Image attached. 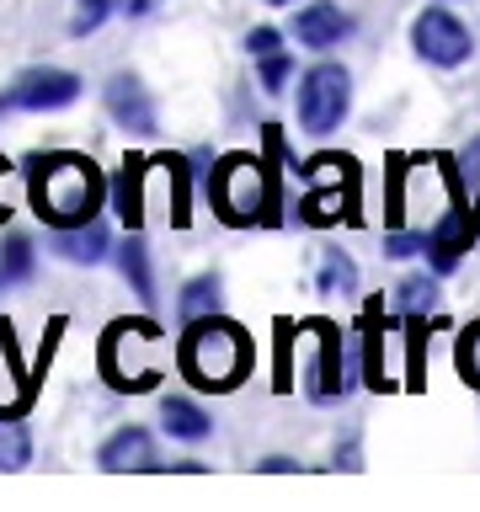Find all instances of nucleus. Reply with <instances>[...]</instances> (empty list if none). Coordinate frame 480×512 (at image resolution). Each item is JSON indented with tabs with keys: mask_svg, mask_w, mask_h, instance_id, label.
Instances as JSON below:
<instances>
[{
	"mask_svg": "<svg viewBox=\"0 0 480 512\" xmlns=\"http://www.w3.org/2000/svg\"><path fill=\"white\" fill-rule=\"evenodd\" d=\"M288 75H294V59H288V54H267V59H262V86H267L272 96L288 86Z\"/></svg>",
	"mask_w": 480,
	"mask_h": 512,
	"instance_id": "obj_20",
	"label": "nucleus"
},
{
	"mask_svg": "<svg viewBox=\"0 0 480 512\" xmlns=\"http://www.w3.org/2000/svg\"><path fill=\"white\" fill-rule=\"evenodd\" d=\"M352 32V16L342 6H331V0H315V6H304L294 16V38L304 48H331V43H342Z\"/></svg>",
	"mask_w": 480,
	"mask_h": 512,
	"instance_id": "obj_8",
	"label": "nucleus"
},
{
	"mask_svg": "<svg viewBox=\"0 0 480 512\" xmlns=\"http://www.w3.org/2000/svg\"><path fill=\"white\" fill-rule=\"evenodd\" d=\"M267 6H294V0H267Z\"/></svg>",
	"mask_w": 480,
	"mask_h": 512,
	"instance_id": "obj_23",
	"label": "nucleus"
},
{
	"mask_svg": "<svg viewBox=\"0 0 480 512\" xmlns=\"http://www.w3.org/2000/svg\"><path fill=\"white\" fill-rule=\"evenodd\" d=\"M118 267H123V278L134 283V294H139V299H150V262H144V240H139V235H128V240H123Z\"/></svg>",
	"mask_w": 480,
	"mask_h": 512,
	"instance_id": "obj_16",
	"label": "nucleus"
},
{
	"mask_svg": "<svg viewBox=\"0 0 480 512\" xmlns=\"http://www.w3.org/2000/svg\"><path fill=\"white\" fill-rule=\"evenodd\" d=\"M352 288H358V267H352V256H342V251L320 256V294H352Z\"/></svg>",
	"mask_w": 480,
	"mask_h": 512,
	"instance_id": "obj_15",
	"label": "nucleus"
},
{
	"mask_svg": "<svg viewBox=\"0 0 480 512\" xmlns=\"http://www.w3.org/2000/svg\"><path fill=\"white\" fill-rule=\"evenodd\" d=\"M112 11H128V0H80V6H75V22H70V27H75V38L96 32Z\"/></svg>",
	"mask_w": 480,
	"mask_h": 512,
	"instance_id": "obj_19",
	"label": "nucleus"
},
{
	"mask_svg": "<svg viewBox=\"0 0 480 512\" xmlns=\"http://www.w3.org/2000/svg\"><path fill=\"white\" fill-rule=\"evenodd\" d=\"M432 310H438V283L432 278H406L395 288V299H390L395 320H427Z\"/></svg>",
	"mask_w": 480,
	"mask_h": 512,
	"instance_id": "obj_12",
	"label": "nucleus"
},
{
	"mask_svg": "<svg viewBox=\"0 0 480 512\" xmlns=\"http://www.w3.org/2000/svg\"><path fill=\"white\" fill-rule=\"evenodd\" d=\"M219 208L235 224L256 219V208H262V166H256V160H246V155L224 160V171H219Z\"/></svg>",
	"mask_w": 480,
	"mask_h": 512,
	"instance_id": "obj_6",
	"label": "nucleus"
},
{
	"mask_svg": "<svg viewBox=\"0 0 480 512\" xmlns=\"http://www.w3.org/2000/svg\"><path fill=\"white\" fill-rule=\"evenodd\" d=\"M32 459V438L22 422H11V416H0V470H27Z\"/></svg>",
	"mask_w": 480,
	"mask_h": 512,
	"instance_id": "obj_14",
	"label": "nucleus"
},
{
	"mask_svg": "<svg viewBox=\"0 0 480 512\" xmlns=\"http://www.w3.org/2000/svg\"><path fill=\"white\" fill-rule=\"evenodd\" d=\"M27 187H32L38 219H48L54 230L86 224L102 208V171L86 155H38L27 166Z\"/></svg>",
	"mask_w": 480,
	"mask_h": 512,
	"instance_id": "obj_1",
	"label": "nucleus"
},
{
	"mask_svg": "<svg viewBox=\"0 0 480 512\" xmlns=\"http://www.w3.org/2000/svg\"><path fill=\"white\" fill-rule=\"evenodd\" d=\"M54 246H59L64 262H86V267H91V262H102V256H107V224H102V219L70 224V230H59Z\"/></svg>",
	"mask_w": 480,
	"mask_h": 512,
	"instance_id": "obj_10",
	"label": "nucleus"
},
{
	"mask_svg": "<svg viewBox=\"0 0 480 512\" xmlns=\"http://www.w3.org/2000/svg\"><path fill=\"white\" fill-rule=\"evenodd\" d=\"M27 278H32V240L27 235H6L0 240V288L27 283Z\"/></svg>",
	"mask_w": 480,
	"mask_h": 512,
	"instance_id": "obj_13",
	"label": "nucleus"
},
{
	"mask_svg": "<svg viewBox=\"0 0 480 512\" xmlns=\"http://www.w3.org/2000/svg\"><path fill=\"white\" fill-rule=\"evenodd\" d=\"M219 310V278H192L182 294V320H203Z\"/></svg>",
	"mask_w": 480,
	"mask_h": 512,
	"instance_id": "obj_17",
	"label": "nucleus"
},
{
	"mask_svg": "<svg viewBox=\"0 0 480 512\" xmlns=\"http://www.w3.org/2000/svg\"><path fill=\"white\" fill-rule=\"evenodd\" d=\"M107 112L123 128H134V134H155V102L134 75H112L107 80Z\"/></svg>",
	"mask_w": 480,
	"mask_h": 512,
	"instance_id": "obj_7",
	"label": "nucleus"
},
{
	"mask_svg": "<svg viewBox=\"0 0 480 512\" xmlns=\"http://www.w3.org/2000/svg\"><path fill=\"white\" fill-rule=\"evenodd\" d=\"M459 374H464V384L470 390H480V320H470V326L459 331Z\"/></svg>",
	"mask_w": 480,
	"mask_h": 512,
	"instance_id": "obj_18",
	"label": "nucleus"
},
{
	"mask_svg": "<svg viewBox=\"0 0 480 512\" xmlns=\"http://www.w3.org/2000/svg\"><path fill=\"white\" fill-rule=\"evenodd\" d=\"M411 48H416V59L438 64V70H459V64L475 54V38H470V27H464L454 11L427 6L411 22Z\"/></svg>",
	"mask_w": 480,
	"mask_h": 512,
	"instance_id": "obj_4",
	"label": "nucleus"
},
{
	"mask_svg": "<svg viewBox=\"0 0 480 512\" xmlns=\"http://www.w3.org/2000/svg\"><path fill=\"white\" fill-rule=\"evenodd\" d=\"M176 368L198 390H235L251 368V342H246V331L219 320V315L187 320V336L176 347Z\"/></svg>",
	"mask_w": 480,
	"mask_h": 512,
	"instance_id": "obj_2",
	"label": "nucleus"
},
{
	"mask_svg": "<svg viewBox=\"0 0 480 512\" xmlns=\"http://www.w3.org/2000/svg\"><path fill=\"white\" fill-rule=\"evenodd\" d=\"M96 464L112 475H123V470H155V443H150V432L144 427H123V432H112V438L102 443V454H96Z\"/></svg>",
	"mask_w": 480,
	"mask_h": 512,
	"instance_id": "obj_9",
	"label": "nucleus"
},
{
	"mask_svg": "<svg viewBox=\"0 0 480 512\" xmlns=\"http://www.w3.org/2000/svg\"><path fill=\"white\" fill-rule=\"evenodd\" d=\"M80 96L70 70H27L11 91H0V112H59Z\"/></svg>",
	"mask_w": 480,
	"mask_h": 512,
	"instance_id": "obj_5",
	"label": "nucleus"
},
{
	"mask_svg": "<svg viewBox=\"0 0 480 512\" xmlns=\"http://www.w3.org/2000/svg\"><path fill=\"white\" fill-rule=\"evenodd\" d=\"M347 107H352V75L342 64H315V70L299 80V128L331 134V128L347 118Z\"/></svg>",
	"mask_w": 480,
	"mask_h": 512,
	"instance_id": "obj_3",
	"label": "nucleus"
},
{
	"mask_svg": "<svg viewBox=\"0 0 480 512\" xmlns=\"http://www.w3.org/2000/svg\"><path fill=\"white\" fill-rule=\"evenodd\" d=\"M0 176H6V160H0ZM0 219H6V198H0Z\"/></svg>",
	"mask_w": 480,
	"mask_h": 512,
	"instance_id": "obj_22",
	"label": "nucleus"
},
{
	"mask_svg": "<svg viewBox=\"0 0 480 512\" xmlns=\"http://www.w3.org/2000/svg\"><path fill=\"white\" fill-rule=\"evenodd\" d=\"M246 48H251V59L283 54V43H278V32H272V27H256V32H246Z\"/></svg>",
	"mask_w": 480,
	"mask_h": 512,
	"instance_id": "obj_21",
	"label": "nucleus"
},
{
	"mask_svg": "<svg viewBox=\"0 0 480 512\" xmlns=\"http://www.w3.org/2000/svg\"><path fill=\"white\" fill-rule=\"evenodd\" d=\"M160 427H166L171 438H182V443H203L208 432H214L208 411H203V406H192V400H182V395H171L166 406H160Z\"/></svg>",
	"mask_w": 480,
	"mask_h": 512,
	"instance_id": "obj_11",
	"label": "nucleus"
}]
</instances>
